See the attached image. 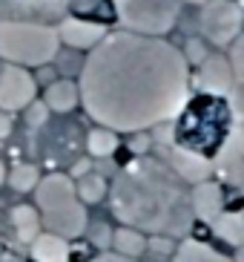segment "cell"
Here are the masks:
<instances>
[{
	"instance_id": "20",
	"label": "cell",
	"mask_w": 244,
	"mask_h": 262,
	"mask_svg": "<svg viewBox=\"0 0 244 262\" xmlns=\"http://www.w3.org/2000/svg\"><path fill=\"white\" fill-rule=\"evenodd\" d=\"M75 190H78V199L84 202V205H98V202L109 193V185L101 173H84V176L75 182Z\"/></svg>"
},
{
	"instance_id": "32",
	"label": "cell",
	"mask_w": 244,
	"mask_h": 262,
	"mask_svg": "<svg viewBox=\"0 0 244 262\" xmlns=\"http://www.w3.org/2000/svg\"><path fill=\"white\" fill-rule=\"evenodd\" d=\"M233 262H244V248H238V254H236V259Z\"/></svg>"
},
{
	"instance_id": "19",
	"label": "cell",
	"mask_w": 244,
	"mask_h": 262,
	"mask_svg": "<svg viewBox=\"0 0 244 262\" xmlns=\"http://www.w3.org/2000/svg\"><path fill=\"white\" fill-rule=\"evenodd\" d=\"M173 262H233V259L218 254L215 248L199 242V239H187V242H181V245L176 248Z\"/></svg>"
},
{
	"instance_id": "17",
	"label": "cell",
	"mask_w": 244,
	"mask_h": 262,
	"mask_svg": "<svg viewBox=\"0 0 244 262\" xmlns=\"http://www.w3.org/2000/svg\"><path fill=\"white\" fill-rule=\"evenodd\" d=\"M215 236L227 242L233 248H244V213H236V210H224L218 219L213 222Z\"/></svg>"
},
{
	"instance_id": "10",
	"label": "cell",
	"mask_w": 244,
	"mask_h": 262,
	"mask_svg": "<svg viewBox=\"0 0 244 262\" xmlns=\"http://www.w3.org/2000/svg\"><path fill=\"white\" fill-rule=\"evenodd\" d=\"M190 205H192V216H196V219L213 225L215 219L224 213V190H222V185L213 182V179L199 182L190 193Z\"/></svg>"
},
{
	"instance_id": "9",
	"label": "cell",
	"mask_w": 244,
	"mask_h": 262,
	"mask_svg": "<svg viewBox=\"0 0 244 262\" xmlns=\"http://www.w3.org/2000/svg\"><path fill=\"white\" fill-rule=\"evenodd\" d=\"M199 84L210 95H227L236 86V75L230 67V58L224 55H207L199 63Z\"/></svg>"
},
{
	"instance_id": "13",
	"label": "cell",
	"mask_w": 244,
	"mask_h": 262,
	"mask_svg": "<svg viewBox=\"0 0 244 262\" xmlns=\"http://www.w3.org/2000/svg\"><path fill=\"white\" fill-rule=\"evenodd\" d=\"M43 104L52 113H72V110L81 104V86L69 78H58L52 84L46 86V95H43Z\"/></svg>"
},
{
	"instance_id": "31",
	"label": "cell",
	"mask_w": 244,
	"mask_h": 262,
	"mask_svg": "<svg viewBox=\"0 0 244 262\" xmlns=\"http://www.w3.org/2000/svg\"><path fill=\"white\" fill-rule=\"evenodd\" d=\"M3 182H6V164L0 162V185H3Z\"/></svg>"
},
{
	"instance_id": "26",
	"label": "cell",
	"mask_w": 244,
	"mask_h": 262,
	"mask_svg": "<svg viewBox=\"0 0 244 262\" xmlns=\"http://www.w3.org/2000/svg\"><path fill=\"white\" fill-rule=\"evenodd\" d=\"M89 262H138V259H130V256H121V254H98V256H92Z\"/></svg>"
},
{
	"instance_id": "33",
	"label": "cell",
	"mask_w": 244,
	"mask_h": 262,
	"mask_svg": "<svg viewBox=\"0 0 244 262\" xmlns=\"http://www.w3.org/2000/svg\"><path fill=\"white\" fill-rule=\"evenodd\" d=\"M187 3H199V6H204V3H210V0H187Z\"/></svg>"
},
{
	"instance_id": "2",
	"label": "cell",
	"mask_w": 244,
	"mask_h": 262,
	"mask_svg": "<svg viewBox=\"0 0 244 262\" xmlns=\"http://www.w3.org/2000/svg\"><path fill=\"white\" fill-rule=\"evenodd\" d=\"M109 199L118 222L153 236H184L196 219L181 179L155 159H135L127 164L115 176Z\"/></svg>"
},
{
	"instance_id": "5",
	"label": "cell",
	"mask_w": 244,
	"mask_h": 262,
	"mask_svg": "<svg viewBox=\"0 0 244 262\" xmlns=\"http://www.w3.org/2000/svg\"><path fill=\"white\" fill-rule=\"evenodd\" d=\"M58 49H61L58 26L29 20V17L0 20V61L35 70V67H46L49 61H55Z\"/></svg>"
},
{
	"instance_id": "16",
	"label": "cell",
	"mask_w": 244,
	"mask_h": 262,
	"mask_svg": "<svg viewBox=\"0 0 244 262\" xmlns=\"http://www.w3.org/2000/svg\"><path fill=\"white\" fill-rule=\"evenodd\" d=\"M12 228H15V233H17L20 242H29L32 245V242L40 236V228H43L38 208H29V205L12 208Z\"/></svg>"
},
{
	"instance_id": "25",
	"label": "cell",
	"mask_w": 244,
	"mask_h": 262,
	"mask_svg": "<svg viewBox=\"0 0 244 262\" xmlns=\"http://www.w3.org/2000/svg\"><path fill=\"white\" fill-rule=\"evenodd\" d=\"M26 110H29V121L35 124V127H38V124H46V116H49V107H46V104H35V101H32Z\"/></svg>"
},
{
	"instance_id": "3",
	"label": "cell",
	"mask_w": 244,
	"mask_h": 262,
	"mask_svg": "<svg viewBox=\"0 0 244 262\" xmlns=\"http://www.w3.org/2000/svg\"><path fill=\"white\" fill-rule=\"evenodd\" d=\"M173 130L176 147H184L190 153H199L213 162L227 144L230 133H233V110H230L224 95H210L201 93L196 98H187L181 107Z\"/></svg>"
},
{
	"instance_id": "23",
	"label": "cell",
	"mask_w": 244,
	"mask_h": 262,
	"mask_svg": "<svg viewBox=\"0 0 244 262\" xmlns=\"http://www.w3.org/2000/svg\"><path fill=\"white\" fill-rule=\"evenodd\" d=\"M230 67H233L236 81L244 84V35H238V38L230 43Z\"/></svg>"
},
{
	"instance_id": "11",
	"label": "cell",
	"mask_w": 244,
	"mask_h": 262,
	"mask_svg": "<svg viewBox=\"0 0 244 262\" xmlns=\"http://www.w3.org/2000/svg\"><path fill=\"white\" fill-rule=\"evenodd\" d=\"M167 162H169V170L176 173L181 182H190V185H199L204 179H210L213 173V162L204 159L199 153H190V150H184V147H176L167 153Z\"/></svg>"
},
{
	"instance_id": "14",
	"label": "cell",
	"mask_w": 244,
	"mask_h": 262,
	"mask_svg": "<svg viewBox=\"0 0 244 262\" xmlns=\"http://www.w3.org/2000/svg\"><path fill=\"white\" fill-rule=\"evenodd\" d=\"M66 9L72 17H84V20L101 26H107L112 17H118L115 0H66Z\"/></svg>"
},
{
	"instance_id": "24",
	"label": "cell",
	"mask_w": 244,
	"mask_h": 262,
	"mask_svg": "<svg viewBox=\"0 0 244 262\" xmlns=\"http://www.w3.org/2000/svg\"><path fill=\"white\" fill-rule=\"evenodd\" d=\"M147 251H150L155 259H167L169 254H176V242H173V236H158V233H155L153 239H147Z\"/></svg>"
},
{
	"instance_id": "4",
	"label": "cell",
	"mask_w": 244,
	"mask_h": 262,
	"mask_svg": "<svg viewBox=\"0 0 244 262\" xmlns=\"http://www.w3.org/2000/svg\"><path fill=\"white\" fill-rule=\"evenodd\" d=\"M40 222L49 233L63 239H78L86 231V208L78 199L75 182L66 173H49L35 187Z\"/></svg>"
},
{
	"instance_id": "29",
	"label": "cell",
	"mask_w": 244,
	"mask_h": 262,
	"mask_svg": "<svg viewBox=\"0 0 244 262\" xmlns=\"http://www.w3.org/2000/svg\"><path fill=\"white\" fill-rule=\"evenodd\" d=\"M147 144H150V141H147V136H138V139L132 141V150H135V153H144Z\"/></svg>"
},
{
	"instance_id": "6",
	"label": "cell",
	"mask_w": 244,
	"mask_h": 262,
	"mask_svg": "<svg viewBox=\"0 0 244 262\" xmlns=\"http://www.w3.org/2000/svg\"><path fill=\"white\" fill-rule=\"evenodd\" d=\"M181 15V0H124L118 3V20L130 32L164 38Z\"/></svg>"
},
{
	"instance_id": "18",
	"label": "cell",
	"mask_w": 244,
	"mask_h": 262,
	"mask_svg": "<svg viewBox=\"0 0 244 262\" xmlns=\"http://www.w3.org/2000/svg\"><path fill=\"white\" fill-rule=\"evenodd\" d=\"M112 251L121 256H130V259H138L141 254H147V236L135 228L121 225L118 231H112Z\"/></svg>"
},
{
	"instance_id": "27",
	"label": "cell",
	"mask_w": 244,
	"mask_h": 262,
	"mask_svg": "<svg viewBox=\"0 0 244 262\" xmlns=\"http://www.w3.org/2000/svg\"><path fill=\"white\" fill-rule=\"evenodd\" d=\"M9 133H12V116L0 110V139H9Z\"/></svg>"
},
{
	"instance_id": "1",
	"label": "cell",
	"mask_w": 244,
	"mask_h": 262,
	"mask_svg": "<svg viewBox=\"0 0 244 262\" xmlns=\"http://www.w3.org/2000/svg\"><path fill=\"white\" fill-rule=\"evenodd\" d=\"M81 104L101 127L144 133L176 118L190 98V61L164 38L109 32L81 67Z\"/></svg>"
},
{
	"instance_id": "28",
	"label": "cell",
	"mask_w": 244,
	"mask_h": 262,
	"mask_svg": "<svg viewBox=\"0 0 244 262\" xmlns=\"http://www.w3.org/2000/svg\"><path fill=\"white\" fill-rule=\"evenodd\" d=\"M15 3H17V6H26V9H29V12H43V9H40V6H43V3H46V6H49L52 0H15Z\"/></svg>"
},
{
	"instance_id": "30",
	"label": "cell",
	"mask_w": 244,
	"mask_h": 262,
	"mask_svg": "<svg viewBox=\"0 0 244 262\" xmlns=\"http://www.w3.org/2000/svg\"><path fill=\"white\" fill-rule=\"evenodd\" d=\"M84 173H89V164H86V162H78V164H75V170H72V176L81 179Z\"/></svg>"
},
{
	"instance_id": "22",
	"label": "cell",
	"mask_w": 244,
	"mask_h": 262,
	"mask_svg": "<svg viewBox=\"0 0 244 262\" xmlns=\"http://www.w3.org/2000/svg\"><path fill=\"white\" fill-rule=\"evenodd\" d=\"M6 179L17 193H29V190L38 187L40 170L35 167V164H17V167H12V173H6Z\"/></svg>"
},
{
	"instance_id": "15",
	"label": "cell",
	"mask_w": 244,
	"mask_h": 262,
	"mask_svg": "<svg viewBox=\"0 0 244 262\" xmlns=\"http://www.w3.org/2000/svg\"><path fill=\"white\" fill-rule=\"evenodd\" d=\"M32 256L35 262H69L72 251H69V239L58 236V233H40L32 242Z\"/></svg>"
},
{
	"instance_id": "7",
	"label": "cell",
	"mask_w": 244,
	"mask_h": 262,
	"mask_svg": "<svg viewBox=\"0 0 244 262\" xmlns=\"http://www.w3.org/2000/svg\"><path fill=\"white\" fill-rule=\"evenodd\" d=\"M241 24L244 17L238 12L236 3L230 0H210L201 9V29H204V38L213 40L215 47H227L241 35Z\"/></svg>"
},
{
	"instance_id": "12",
	"label": "cell",
	"mask_w": 244,
	"mask_h": 262,
	"mask_svg": "<svg viewBox=\"0 0 244 262\" xmlns=\"http://www.w3.org/2000/svg\"><path fill=\"white\" fill-rule=\"evenodd\" d=\"M58 35H61V40H63V43H69V47H75V49H92V47H98V43L107 38L109 32H107V26L69 15L66 20H61Z\"/></svg>"
},
{
	"instance_id": "8",
	"label": "cell",
	"mask_w": 244,
	"mask_h": 262,
	"mask_svg": "<svg viewBox=\"0 0 244 262\" xmlns=\"http://www.w3.org/2000/svg\"><path fill=\"white\" fill-rule=\"evenodd\" d=\"M38 81L32 78L26 67L17 63H0V110L3 113H20L35 101Z\"/></svg>"
},
{
	"instance_id": "21",
	"label": "cell",
	"mask_w": 244,
	"mask_h": 262,
	"mask_svg": "<svg viewBox=\"0 0 244 262\" xmlns=\"http://www.w3.org/2000/svg\"><path fill=\"white\" fill-rule=\"evenodd\" d=\"M86 150H89L95 159H107V156H112L115 150H118V133L98 124V127L89 130V136H86Z\"/></svg>"
}]
</instances>
